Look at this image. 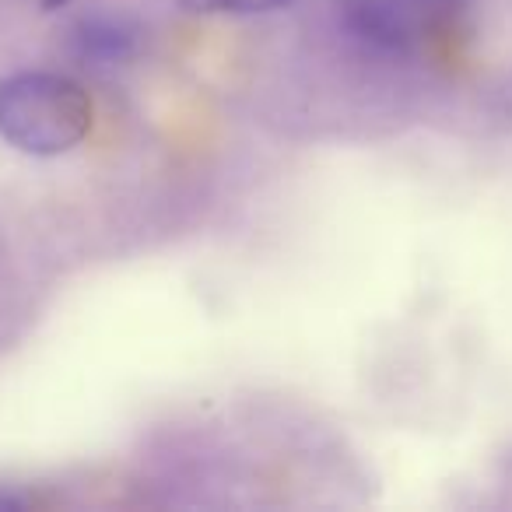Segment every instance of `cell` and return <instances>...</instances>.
Listing matches in <instances>:
<instances>
[{
  "label": "cell",
  "mask_w": 512,
  "mask_h": 512,
  "mask_svg": "<svg viewBox=\"0 0 512 512\" xmlns=\"http://www.w3.org/2000/svg\"><path fill=\"white\" fill-rule=\"evenodd\" d=\"M92 99L67 74L18 71L0 78V137L32 158H57L92 130Z\"/></svg>",
  "instance_id": "obj_1"
},
{
  "label": "cell",
  "mask_w": 512,
  "mask_h": 512,
  "mask_svg": "<svg viewBox=\"0 0 512 512\" xmlns=\"http://www.w3.org/2000/svg\"><path fill=\"white\" fill-rule=\"evenodd\" d=\"M425 0H344L341 22L358 43L379 53H407L421 39Z\"/></svg>",
  "instance_id": "obj_2"
},
{
  "label": "cell",
  "mask_w": 512,
  "mask_h": 512,
  "mask_svg": "<svg viewBox=\"0 0 512 512\" xmlns=\"http://www.w3.org/2000/svg\"><path fill=\"white\" fill-rule=\"evenodd\" d=\"M74 53L88 64L116 67L123 60L134 57L137 50V25L113 11H99V15H85L71 32Z\"/></svg>",
  "instance_id": "obj_3"
},
{
  "label": "cell",
  "mask_w": 512,
  "mask_h": 512,
  "mask_svg": "<svg viewBox=\"0 0 512 512\" xmlns=\"http://www.w3.org/2000/svg\"><path fill=\"white\" fill-rule=\"evenodd\" d=\"M179 4L197 15H274L288 11L295 0H179Z\"/></svg>",
  "instance_id": "obj_4"
}]
</instances>
